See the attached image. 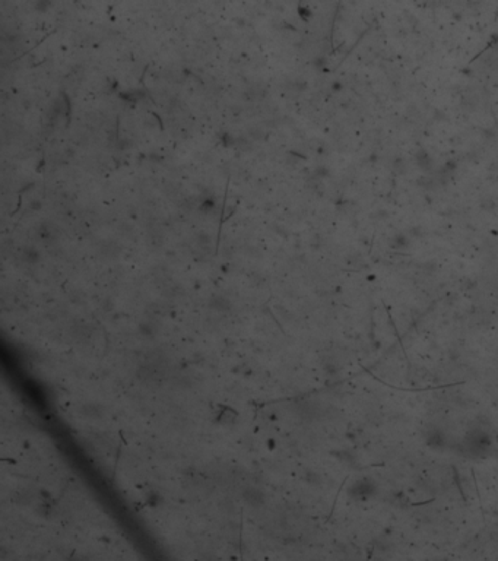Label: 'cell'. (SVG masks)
Returning a JSON list of instances; mask_svg holds the SVG:
<instances>
[{
  "instance_id": "cell-1",
  "label": "cell",
  "mask_w": 498,
  "mask_h": 561,
  "mask_svg": "<svg viewBox=\"0 0 498 561\" xmlns=\"http://www.w3.org/2000/svg\"><path fill=\"white\" fill-rule=\"evenodd\" d=\"M243 498L250 506H261L265 503V494L256 487H246L243 490Z\"/></svg>"
},
{
  "instance_id": "cell-2",
  "label": "cell",
  "mask_w": 498,
  "mask_h": 561,
  "mask_svg": "<svg viewBox=\"0 0 498 561\" xmlns=\"http://www.w3.org/2000/svg\"><path fill=\"white\" fill-rule=\"evenodd\" d=\"M212 307L218 308V310H225V308H229V301L225 300L224 297H215L211 303Z\"/></svg>"
}]
</instances>
